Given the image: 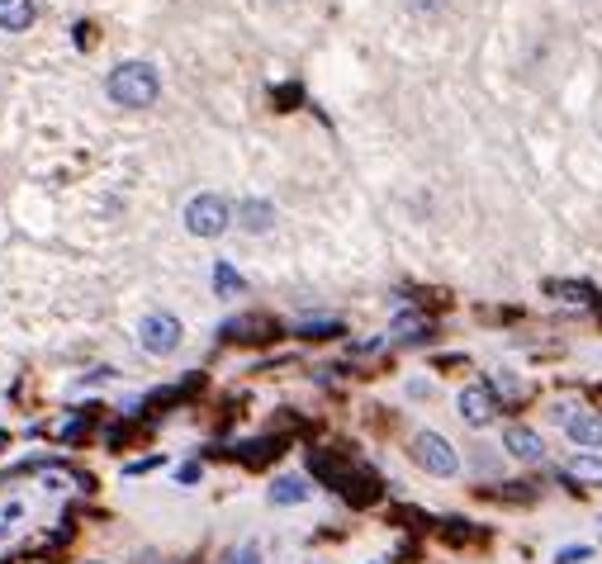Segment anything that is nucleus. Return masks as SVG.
Returning <instances> with one entry per match:
<instances>
[{"label":"nucleus","mask_w":602,"mask_h":564,"mask_svg":"<svg viewBox=\"0 0 602 564\" xmlns=\"http://www.w3.org/2000/svg\"><path fill=\"white\" fill-rule=\"evenodd\" d=\"M214 285H219V294H223V299H238V294L247 290V280H242V275L233 271L228 261H214Z\"/></svg>","instance_id":"obj_13"},{"label":"nucleus","mask_w":602,"mask_h":564,"mask_svg":"<svg viewBox=\"0 0 602 564\" xmlns=\"http://www.w3.org/2000/svg\"><path fill=\"white\" fill-rule=\"evenodd\" d=\"M555 418L565 422V432H569L574 446H588V451L602 446V413H588V408H579V413H574V408H560Z\"/></svg>","instance_id":"obj_6"},{"label":"nucleus","mask_w":602,"mask_h":564,"mask_svg":"<svg viewBox=\"0 0 602 564\" xmlns=\"http://www.w3.org/2000/svg\"><path fill=\"white\" fill-rule=\"evenodd\" d=\"M181 337H185L181 318L166 309L147 313L143 323H138V346H143L147 356H157V361H162V356H176V351H181Z\"/></svg>","instance_id":"obj_2"},{"label":"nucleus","mask_w":602,"mask_h":564,"mask_svg":"<svg viewBox=\"0 0 602 564\" xmlns=\"http://www.w3.org/2000/svg\"><path fill=\"white\" fill-rule=\"evenodd\" d=\"M72 34H76V48H91V43H95V29H91V24H76Z\"/></svg>","instance_id":"obj_20"},{"label":"nucleus","mask_w":602,"mask_h":564,"mask_svg":"<svg viewBox=\"0 0 602 564\" xmlns=\"http://www.w3.org/2000/svg\"><path fill=\"white\" fill-rule=\"evenodd\" d=\"M574 560H588V546H569L555 555V564H574Z\"/></svg>","instance_id":"obj_18"},{"label":"nucleus","mask_w":602,"mask_h":564,"mask_svg":"<svg viewBox=\"0 0 602 564\" xmlns=\"http://www.w3.org/2000/svg\"><path fill=\"white\" fill-rule=\"evenodd\" d=\"M546 290L560 294V299H569V304H588V299H598V294H593V285H584V280H550Z\"/></svg>","instance_id":"obj_14"},{"label":"nucleus","mask_w":602,"mask_h":564,"mask_svg":"<svg viewBox=\"0 0 602 564\" xmlns=\"http://www.w3.org/2000/svg\"><path fill=\"white\" fill-rule=\"evenodd\" d=\"M0 517H5V527H10V522H19V517H24V508H19V503H5V508H0Z\"/></svg>","instance_id":"obj_22"},{"label":"nucleus","mask_w":602,"mask_h":564,"mask_svg":"<svg viewBox=\"0 0 602 564\" xmlns=\"http://www.w3.org/2000/svg\"><path fill=\"white\" fill-rule=\"evenodd\" d=\"M413 460H418L427 474H437V479H451V474L460 470L456 446L441 437V432H418V437H413Z\"/></svg>","instance_id":"obj_4"},{"label":"nucleus","mask_w":602,"mask_h":564,"mask_svg":"<svg viewBox=\"0 0 602 564\" xmlns=\"http://www.w3.org/2000/svg\"><path fill=\"white\" fill-rule=\"evenodd\" d=\"M456 408L470 427H489V422L498 418V394H493L489 384H470V389H460Z\"/></svg>","instance_id":"obj_5"},{"label":"nucleus","mask_w":602,"mask_h":564,"mask_svg":"<svg viewBox=\"0 0 602 564\" xmlns=\"http://www.w3.org/2000/svg\"><path fill=\"white\" fill-rule=\"evenodd\" d=\"M489 389H493V394H508V399H512V394H517V380H512V375H493Z\"/></svg>","instance_id":"obj_17"},{"label":"nucleus","mask_w":602,"mask_h":564,"mask_svg":"<svg viewBox=\"0 0 602 564\" xmlns=\"http://www.w3.org/2000/svg\"><path fill=\"white\" fill-rule=\"evenodd\" d=\"M0 522H5V517H0ZM0 536H5V527H0Z\"/></svg>","instance_id":"obj_24"},{"label":"nucleus","mask_w":602,"mask_h":564,"mask_svg":"<svg viewBox=\"0 0 602 564\" xmlns=\"http://www.w3.org/2000/svg\"><path fill=\"white\" fill-rule=\"evenodd\" d=\"M233 223V204L219 200V195H195L185 204V233L195 237H223Z\"/></svg>","instance_id":"obj_3"},{"label":"nucleus","mask_w":602,"mask_h":564,"mask_svg":"<svg viewBox=\"0 0 602 564\" xmlns=\"http://www.w3.org/2000/svg\"><path fill=\"white\" fill-rule=\"evenodd\" d=\"M233 564H261V550H256V546H242L238 555H233Z\"/></svg>","instance_id":"obj_21"},{"label":"nucleus","mask_w":602,"mask_h":564,"mask_svg":"<svg viewBox=\"0 0 602 564\" xmlns=\"http://www.w3.org/2000/svg\"><path fill=\"white\" fill-rule=\"evenodd\" d=\"M309 498V484L299 479V474H280L271 484V503L275 508H294V503H304Z\"/></svg>","instance_id":"obj_12"},{"label":"nucleus","mask_w":602,"mask_h":564,"mask_svg":"<svg viewBox=\"0 0 602 564\" xmlns=\"http://www.w3.org/2000/svg\"><path fill=\"white\" fill-rule=\"evenodd\" d=\"M233 219H238L242 233H266V228H275V204H266V200H238Z\"/></svg>","instance_id":"obj_9"},{"label":"nucleus","mask_w":602,"mask_h":564,"mask_svg":"<svg viewBox=\"0 0 602 564\" xmlns=\"http://www.w3.org/2000/svg\"><path fill=\"white\" fill-rule=\"evenodd\" d=\"M223 337L228 342H271V337H280V323L266 313H242L233 323H223Z\"/></svg>","instance_id":"obj_7"},{"label":"nucleus","mask_w":602,"mask_h":564,"mask_svg":"<svg viewBox=\"0 0 602 564\" xmlns=\"http://www.w3.org/2000/svg\"><path fill=\"white\" fill-rule=\"evenodd\" d=\"M503 451L517 455V460H527V465H536V460L546 455V446H541V437H536L531 427H522V422H512L508 432H503Z\"/></svg>","instance_id":"obj_8"},{"label":"nucleus","mask_w":602,"mask_h":564,"mask_svg":"<svg viewBox=\"0 0 602 564\" xmlns=\"http://www.w3.org/2000/svg\"><path fill=\"white\" fill-rule=\"evenodd\" d=\"M304 332H309V337H328V332L337 337L342 328H337V323H304Z\"/></svg>","instance_id":"obj_19"},{"label":"nucleus","mask_w":602,"mask_h":564,"mask_svg":"<svg viewBox=\"0 0 602 564\" xmlns=\"http://www.w3.org/2000/svg\"><path fill=\"white\" fill-rule=\"evenodd\" d=\"M195 479H200V465H195V460H190V465H181V484H195Z\"/></svg>","instance_id":"obj_23"},{"label":"nucleus","mask_w":602,"mask_h":564,"mask_svg":"<svg viewBox=\"0 0 602 564\" xmlns=\"http://www.w3.org/2000/svg\"><path fill=\"white\" fill-rule=\"evenodd\" d=\"M105 95H110L119 110H152L157 95H162V76L152 62L133 57V62H119L110 76H105Z\"/></svg>","instance_id":"obj_1"},{"label":"nucleus","mask_w":602,"mask_h":564,"mask_svg":"<svg viewBox=\"0 0 602 564\" xmlns=\"http://www.w3.org/2000/svg\"><path fill=\"white\" fill-rule=\"evenodd\" d=\"M413 15H437V10H446V0H403Z\"/></svg>","instance_id":"obj_16"},{"label":"nucleus","mask_w":602,"mask_h":564,"mask_svg":"<svg viewBox=\"0 0 602 564\" xmlns=\"http://www.w3.org/2000/svg\"><path fill=\"white\" fill-rule=\"evenodd\" d=\"M565 479H574V484H588V489H598V484H602V455H588V451L569 455V460H565Z\"/></svg>","instance_id":"obj_11"},{"label":"nucleus","mask_w":602,"mask_h":564,"mask_svg":"<svg viewBox=\"0 0 602 564\" xmlns=\"http://www.w3.org/2000/svg\"><path fill=\"white\" fill-rule=\"evenodd\" d=\"M394 332H403L408 342H422V332H427V323H422V318H399V323H394Z\"/></svg>","instance_id":"obj_15"},{"label":"nucleus","mask_w":602,"mask_h":564,"mask_svg":"<svg viewBox=\"0 0 602 564\" xmlns=\"http://www.w3.org/2000/svg\"><path fill=\"white\" fill-rule=\"evenodd\" d=\"M34 15V0H0V34H24Z\"/></svg>","instance_id":"obj_10"}]
</instances>
